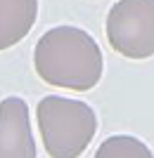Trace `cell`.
<instances>
[{"mask_svg": "<svg viewBox=\"0 0 154 158\" xmlns=\"http://www.w3.org/2000/svg\"><path fill=\"white\" fill-rule=\"evenodd\" d=\"M107 40L128 59L154 57V0H119L107 14Z\"/></svg>", "mask_w": 154, "mask_h": 158, "instance_id": "3", "label": "cell"}, {"mask_svg": "<svg viewBox=\"0 0 154 158\" xmlns=\"http://www.w3.org/2000/svg\"><path fill=\"white\" fill-rule=\"evenodd\" d=\"M36 120L50 158H81L97 135V113L81 99L47 94L38 102Z\"/></svg>", "mask_w": 154, "mask_h": 158, "instance_id": "2", "label": "cell"}, {"mask_svg": "<svg viewBox=\"0 0 154 158\" xmlns=\"http://www.w3.org/2000/svg\"><path fill=\"white\" fill-rule=\"evenodd\" d=\"M95 158H154V151L133 135H114L97 146Z\"/></svg>", "mask_w": 154, "mask_h": 158, "instance_id": "6", "label": "cell"}, {"mask_svg": "<svg viewBox=\"0 0 154 158\" xmlns=\"http://www.w3.org/2000/svg\"><path fill=\"white\" fill-rule=\"evenodd\" d=\"M0 158H38L31 111L21 97L0 102Z\"/></svg>", "mask_w": 154, "mask_h": 158, "instance_id": "4", "label": "cell"}, {"mask_svg": "<svg viewBox=\"0 0 154 158\" xmlns=\"http://www.w3.org/2000/svg\"><path fill=\"white\" fill-rule=\"evenodd\" d=\"M38 17V0H0V52L29 35Z\"/></svg>", "mask_w": 154, "mask_h": 158, "instance_id": "5", "label": "cell"}, {"mask_svg": "<svg viewBox=\"0 0 154 158\" xmlns=\"http://www.w3.org/2000/svg\"><path fill=\"white\" fill-rule=\"evenodd\" d=\"M33 66L43 83L71 92H88L102 78L97 40L78 26H55L40 35L33 50Z\"/></svg>", "mask_w": 154, "mask_h": 158, "instance_id": "1", "label": "cell"}]
</instances>
